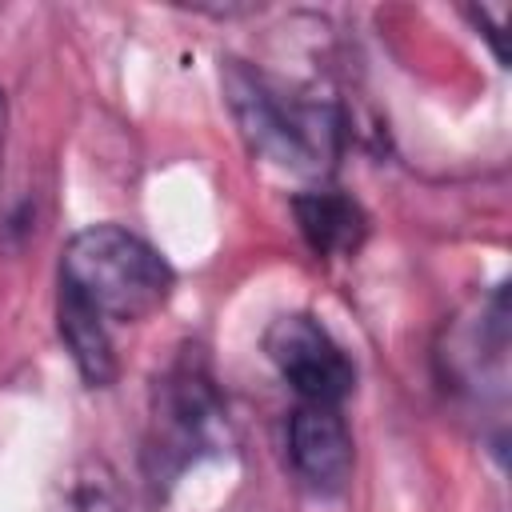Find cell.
<instances>
[{"label": "cell", "mask_w": 512, "mask_h": 512, "mask_svg": "<svg viewBox=\"0 0 512 512\" xmlns=\"http://www.w3.org/2000/svg\"><path fill=\"white\" fill-rule=\"evenodd\" d=\"M220 88L248 152L264 164L308 180H324L340 164L348 120L336 100L284 84L240 56L220 60Z\"/></svg>", "instance_id": "6da1fadb"}, {"label": "cell", "mask_w": 512, "mask_h": 512, "mask_svg": "<svg viewBox=\"0 0 512 512\" xmlns=\"http://www.w3.org/2000/svg\"><path fill=\"white\" fill-rule=\"evenodd\" d=\"M172 288V264L124 224H88L72 232L56 268V296L76 300L108 328L148 320L168 304Z\"/></svg>", "instance_id": "7a4b0ae2"}, {"label": "cell", "mask_w": 512, "mask_h": 512, "mask_svg": "<svg viewBox=\"0 0 512 512\" xmlns=\"http://www.w3.org/2000/svg\"><path fill=\"white\" fill-rule=\"evenodd\" d=\"M228 444V408L204 356H176L152 384L144 472L156 488L176 484L192 464Z\"/></svg>", "instance_id": "3957f363"}, {"label": "cell", "mask_w": 512, "mask_h": 512, "mask_svg": "<svg viewBox=\"0 0 512 512\" xmlns=\"http://www.w3.org/2000/svg\"><path fill=\"white\" fill-rule=\"evenodd\" d=\"M264 356L292 388L296 400L308 404H336L356 392V364L344 344L308 312H284L264 328Z\"/></svg>", "instance_id": "277c9868"}, {"label": "cell", "mask_w": 512, "mask_h": 512, "mask_svg": "<svg viewBox=\"0 0 512 512\" xmlns=\"http://www.w3.org/2000/svg\"><path fill=\"white\" fill-rule=\"evenodd\" d=\"M504 360H508V296L500 284L484 304H476L472 312L456 316L452 328H444L436 364L444 388L476 408L480 384H492V392L504 396V380H508Z\"/></svg>", "instance_id": "5b68a950"}, {"label": "cell", "mask_w": 512, "mask_h": 512, "mask_svg": "<svg viewBox=\"0 0 512 512\" xmlns=\"http://www.w3.org/2000/svg\"><path fill=\"white\" fill-rule=\"evenodd\" d=\"M284 448H288L292 476L308 492L336 496L348 488L352 468H356V440L344 420V408L296 400L284 424Z\"/></svg>", "instance_id": "8992f818"}, {"label": "cell", "mask_w": 512, "mask_h": 512, "mask_svg": "<svg viewBox=\"0 0 512 512\" xmlns=\"http://www.w3.org/2000/svg\"><path fill=\"white\" fill-rule=\"evenodd\" d=\"M292 216H296V228H300L304 244L320 260H352L368 240L364 208L332 184L296 192L292 196Z\"/></svg>", "instance_id": "52a82bcc"}, {"label": "cell", "mask_w": 512, "mask_h": 512, "mask_svg": "<svg viewBox=\"0 0 512 512\" xmlns=\"http://www.w3.org/2000/svg\"><path fill=\"white\" fill-rule=\"evenodd\" d=\"M48 512H128V496L108 460L76 456L52 476Z\"/></svg>", "instance_id": "ba28073f"}, {"label": "cell", "mask_w": 512, "mask_h": 512, "mask_svg": "<svg viewBox=\"0 0 512 512\" xmlns=\"http://www.w3.org/2000/svg\"><path fill=\"white\" fill-rule=\"evenodd\" d=\"M56 332L88 388H108L116 380V348H112V328L80 308L68 296H56Z\"/></svg>", "instance_id": "9c48e42d"}, {"label": "cell", "mask_w": 512, "mask_h": 512, "mask_svg": "<svg viewBox=\"0 0 512 512\" xmlns=\"http://www.w3.org/2000/svg\"><path fill=\"white\" fill-rule=\"evenodd\" d=\"M4 128H8V100L0 92V156H4Z\"/></svg>", "instance_id": "30bf717a"}]
</instances>
